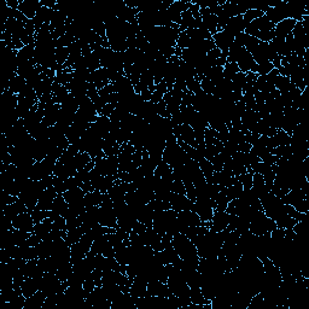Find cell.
Instances as JSON below:
<instances>
[{
  "label": "cell",
  "instance_id": "18",
  "mask_svg": "<svg viewBox=\"0 0 309 309\" xmlns=\"http://www.w3.org/2000/svg\"><path fill=\"white\" fill-rule=\"evenodd\" d=\"M110 127H111L110 117L99 115V116L97 117V120L91 124V127L90 128H91L93 132L97 133L99 137H102V138L104 139L105 137L110 133Z\"/></svg>",
  "mask_w": 309,
  "mask_h": 309
},
{
  "label": "cell",
  "instance_id": "36",
  "mask_svg": "<svg viewBox=\"0 0 309 309\" xmlns=\"http://www.w3.org/2000/svg\"><path fill=\"white\" fill-rule=\"evenodd\" d=\"M237 73H239V68L237 63H232V62H227L224 67V79L232 81L233 77Z\"/></svg>",
  "mask_w": 309,
  "mask_h": 309
},
{
  "label": "cell",
  "instance_id": "2",
  "mask_svg": "<svg viewBox=\"0 0 309 309\" xmlns=\"http://www.w3.org/2000/svg\"><path fill=\"white\" fill-rule=\"evenodd\" d=\"M245 34L254 36L262 42H271L276 37L274 35V24L268 21L266 16L256 18L245 28Z\"/></svg>",
  "mask_w": 309,
  "mask_h": 309
},
{
  "label": "cell",
  "instance_id": "3",
  "mask_svg": "<svg viewBox=\"0 0 309 309\" xmlns=\"http://www.w3.org/2000/svg\"><path fill=\"white\" fill-rule=\"evenodd\" d=\"M277 229V224L270 217L266 216L263 211H257L254 217L251 218L249 225V231L255 236H263L266 233L272 232Z\"/></svg>",
  "mask_w": 309,
  "mask_h": 309
},
{
  "label": "cell",
  "instance_id": "15",
  "mask_svg": "<svg viewBox=\"0 0 309 309\" xmlns=\"http://www.w3.org/2000/svg\"><path fill=\"white\" fill-rule=\"evenodd\" d=\"M58 196L57 191L55 190L54 186H50L48 189H45L42 191L41 195H40L39 201H37L36 207L41 210L50 211L52 208V204H54L56 197Z\"/></svg>",
  "mask_w": 309,
  "mask_h": 309
},
{
  "label": "cell",
  "instance_id": "37",
  "mask_svg": "<svg viewBox=\"0 0 309 309\" xmlns=\"http://www.w3.org/2000/svg\"><path fill=\"white\" fill-rule=\"evenodd\" d=\"M262 16H264L263 12L260 11V10H257V9H254L251 6V8L249 9V10L246 11L244 15H243V18H244V21L249 24V23H250V22L256 20V18H260Z\"/></svg>",
  "mask_w": 309,
  "mask_h": 309
},
{
  "label": "cell",
  "instance_id": "31",
  "mask_svg": "<svg viewBox=\"0 0 309 309\" xmlns=\"http://www.w3.org/2000/svg\"><path fill=\"white\" fill-rule=\"evenodd\" d=\"M92 162V158L91 156H90L87 152H79L76 156L74 157L73 160V163H74V167L76 168V170H82L85 169V168L89 165L90 163Z\"/></svg>",
  "mask_w": 309,
  "mask_h": 309
},
{
  "label": "cell",
  "instance_id": "40",
  "mask_svg": "<svg viewBox=\"0 0 309 309\" xmlns=\"http://www.w3.org/2000/svg\"><path fill=\"white\" fill-rule=\"evenodd\" d=\"M190 43H191V39H190L189 35H187L185 32L180 33L176 40V49H180V50L187 49L190 46Z\"/></svg>",
  "mask_w": 309,
  "mask_h": 309
},
{
  "label": "cell",
  "instance_id": "4",
  "mask_svg": "<svg viewBox=\"0 0 309 309\" xmlns=\"http://www.w3.org/2000/svg\"><path fill=\"white\" fill-rule=\"evenodd\" d=\"M308 193H305L302 189L290 190L285 196L282 198V201L285 204L291 205L302 214H307L309 209V201H308Z\"/></svg>",
  "mask_w": 309,
  "mask_h": 309
},
{
  "label": "cell",
  "instance_id": "8",
  "mask_svg": "<svg viewBox=\"0 0 309 309\" xmlns=\"http://www.w3.org/2000/svg\"><path fill=\"white\" fill-rule=\"evenodd\" d=\"M98 223L102 226L116 229L117 225V215L115 213L114 207H99L98 208Z\"/></svg>",
  "mask_w": 309,
  "mask_h": 309
},
{
  "label": "cell",
  "instance_id": "21",
  "mask_svg": "<svg viewBox=\"0 0 309 309\" xmlns=\"http://www.w3.org/2000/svg\"><path fill=\"white\" fill-rule=\"evenodd\" d=\"M68 209H69V204L68 202L65 201V198L63 197V195H58L56 197L54 204H52L51 210L49 211V217L54 218L56 216H63L67 214Z\"/></svg>",
  "mask_w": 309,
  "mask_h": 309
},
{
  "label": "cell",
  "instance_id": "16",
  "mask_svg": "<svg viewBox=\"0 0 309 309\" xmlns=\"http://www.w3.org/2000/svg\"><path fill=\"white\" fill-rule=\"evenodd\" d=\"M246 26H248V23H246V22L244 21V18H243V15H239V16L231 17L230 20L227 21L224 30H226L227 33H230L231 35H233L236 37L238 34L245 32Z\"/></svg>",
  "mask_w": 309,
  "mask_h": 309
},
{
  "label": "cell",
  "instance_id": "12",
  "mask_svg": "<svg viewBox=\"0 0 309 309\" xmlns=\"http://www.w3.org/2000/svg\"><path fill=\"white\" fill-rule=\"evenodd\" d=\"M231 220V215L227 214L226 211H215L214 216L209 223H207V226L209 230L214 231V232H221V231L227 229Z\"/></svg>",
  "mask_w": 309,
  "mask_h": 309
},
{
  "label": "cell",
  "instance_id": "6",
  "mask_svg": "<svg viewBox=\"0 0 309 309\" xmlns=\"http://www.w3.org/2000/svg\"><path fill=\"white\" fill-rule=\"evenodd\" d=\"M56 162L57 161L51 157L43 158L42 161H36L30 170V179L42 180L45 178L54 175Z\"/></svg>",
  "mask_w": 309,
  "mask_h": 309
},
{
  "label": "cell",
  "instance_id": "24",
  "mask_svg": "<svg viewBox=\"0 0 309 309\" xmlns=\"http://www.w3.org/2000/svg\"><path fill=\"white\" fill-rule=\"evenodd\" d=\"M178 218L185 225L186 227H195L203 225V221L195 211L192 210H183L178 213Z\"/></svg>",
  "mask_w": 309,
  "mask_h": 309
},
{
  "label": "cell",
  "instance_id": "39",
  "mask_svg": "<svg viewBox=\"0 0 309 309\" xmlns=\"http://www.w3.org/2000/svg\"><path fill=\"white\" fill-rule=\"evenodd\" d=\"M252 176H254V171H246L238 176V180L242 183L243 189H251L252 187Z\"/></svg>",
  "mask_w": 309,
  "mask_h": 309
},
{
  "label": "cell",
  "instance_id": "34",
  "mask_svg": "<svg viewBox=\"0 0 309 309\" xmlns=\"http://www.w3.org/2000/svg\"><path fill=\"white\" fill-rule=\"evenodd\" d=\"M198 164H199V168H201V170L203 171V174H204L207 182H210L211 178H213L214 173H215L213 163H211L209 160H207L205 157H203L202 160L198 162Z\"/></svg>",
  "mask_w": 309,
  "mask_h": 309
},
{
  "label": "cell",
  "instance_id": "26",
  "mask_svg": "<svg viewBox=\"0 0 309 309\" xmlns=\"http://www.w3.org/2000/svg\"><path fill=\"white\" fill-rule=\"evenodd\" d=\"M51 231H52V220L50 217H48L43 221H41V223L35 224V226H34L33 235L37 236L39 238H41L43 240L50 236Z\"/></svg>",
  "mask_w": 309,
  "mask_h": 309
},
{
  "label": "cell",
  "instance_id": "7",
  "mask_svg": "<svg viewBox=\"0 0 309 309\" xmlns=\"http://www.w3.org/2000/svg\"><path fill=\"white\" fill-rule=\"evenodd\" d=\"M264 16L268 18V21L271 23H273L274 26L282 22L286 18H290L289 16V10H288V2H280L277 3L271 6L268 9V11L264 14Z\"/></svg>",
  "mask_w": 309,
  "mask_h": 309
},
{
  "label": "cell",
  "instance_id": "33",
  "mask_svg": "<svg viewBox=\"0 0 309 309\" xmlns=\"http://www.w3.org/2000/svg\"><path fill=\"white\" fill-rule=\"evenodd\" d=\"M61 108L65 111H69V112H73V114H75V112L79 110L80 105H79V103H77L76 99H75V97L71 95V93H69V95L67 96V98H65L64 101L61 103Z\"/></svg>",
  "mask_w": 309,
  "mask_h": 309
},
{
  "label": "cell",
  "instance_id": "27",
  "mask_svg": "<svg viewBox=\"0 0 309 309\" xmlns=\"http://www.w3.org/2000/svg\"><path fill=\"white\" fill-rule=\"evenodd\" d=\"M48 296L45 295L42 291H37L34 293L33 296L26 298V303H24L23 309H42L43 302Z\"/></svg>",
  "mask_w": 309,
  "mask_h": 309
},
{
  "label": "cell",
  "instance_id": "10",
  "mask_svg": "<svg viewBox=\"0 0 309 309\" xmlns=\"http://www.w3.org/2000/svg\"><path fill=\"white\" fill-rule=\"evenodd\" d=\"M213 40L215 46L220 50L224 57L227 58L230 46L235 42V36L231 35V34L227 33L226 30H223V32H217L216 34H214Z\"/></svg>",
  "mask_w": 309,
  "mask_h": 309
},
{
  "label": "cell",
  "instance_id": "32",
  "mask_svg": "<svg viewBox=\"0 0 309 309\" xmlns=\"http://www.w3.org/2000/svg\"><path fill=\"white\" fill-rule=\"evenodd\" d=\"M293 87V83L290 81L288 76H283V75H278L276 82H274V89L278 90L280 93L289 92Z\"/></svg>",
  "mask_w": 309,
  "mask_h": 309
},
{
  "label": "cell",
  "instance_id": "28",
  "mask_svg": "<svg viewBox=\"0 0 309 309\" xmlns=\"http://www.w3.org/2000/svg\"><path fill=\"white\" fill-rule=\"evenodd\" d=\"M26 85L27 81L23 77H21L20 75H15L14 77H11L10 80L5 82V90H9V91L15 93V95H18L21 90Z\"/></svg>",
  "mask_w": 309,
  "mask_h": 309
},
{
  "label": "cell",
  "instance_id": "23",
  "mask_svg": "<svg viewBox=\"0 0 309 309\" xmlns=\"http://www.w3.org/2000/svg\"><path fill=\"white\" fill-rule=\"evenodd\" d=\"M148 295L150 296H158V297H168L171 295L167 283L158 282V280H152L148 283Z\"/></svg>",
  "mask_w": 309,
  "mask_h": 309
},
{
  "label": "cell",
  "instance_id": "14",
  "mask_svg": "<svg viewBox=\"0 0 309 309\" xmlns=\"http://www.w3.org/2000/svg\"><path fill=\"white\" fill-rule=\"evenodd\" d=\"M201 20H202V28L207 29L211 35L217 33L218 20L216 15L211 14L209 9H201Z\"/></svg>",
  "mask_w": 309,
  "mask_h": 309
},
{
  "label": "cell",
  "instance_id": "5",
  "mask_svg": "<svg viewBox=\"0 0 309 309\" xmlns=\"http://www.w3.org/2000/svg\"><path fill=\"white\" fill-rule=\"evenodd\" d=\"M216 203L211 198H196L192 211L198 215L203 223H209L214 216Z\"/></svg>",
  "mask_w": 309,
  "mask_h": 309
},
{
  "label": "cell",
  "instance_id": "35",
  "mask_svg": "<svg viewBox=\"0 0 309 309\" xmlns=\"http://www.w3.org/2000/svg\"><path fill=\"white\" fill-rule=\"evenodd\" d=\"M83 230L82 227H75V229L68 230L67 231V235H65V240H67L68 243H69L70 245L75 244V243H77L81 239V237L83 236Z\"/></svg>",
  "mask_w": 309,
  "mask_h": 309
},
{
  "label": "cell",
  "instance_id": "29",
  "mask_svg": "<svg viewBox=\"0 0 309 309\" xmlns=\"http://www.w3.org/2000/svg\"><path fill=\"white\" fill-rule=\"evenodd\" d=\"M103 198H104V193H102L98 190H93L91 192H87L83 198L86 208L89 207H99L102 204Z\"/></svg>",
  "mask_w": 309,
  "mask_h": 309
},
{
  "label": "cell",
  "instance_id": "22",
  "mask_svg": "<svg viewBox=\"0 0 309 309\" xmlns=\"http://www.w3.org/2000/svg\"><path fill=\"white\" fill-rule=\"evenodd\" d=\"M129 293L133 296V297H143L148 293V280L145 278L137 276L133 278L132 285H130Z\"/></svg>",
  "mask_w": 309,
  "mask_h": 309
},
{
  "label": "cell",
  "instance_id": "20",
  "mask_svg": "<svg viewBox=\"0 0 309 309\" xmlns=\"http://www.w3.org/2000/svg\"><path fill=\"white\" fill-rule=\"evenodd\" d=\"M28 208L26 207V204H24L23 202L20 201V198L17 199L16 202L11 203V204L6 205V207L3 209V213H4V216L6 218H9V220L12 221L15 217H17L18 215L22 213H27Z\"/></svg>",
  "mask_w": 309,
  "mask_h": 309
},
{
  "label": "cell",
  "instance_id": "25",
  "mask_svg": "<svg viewBox=\"0 0 309 309\" xmlns=\"http://www.w3.org/2000/svg\"><path fill=\"white\" fill-rule=\"evenodd\" d=\"M86 192L83 191L81 187H74V189L67 190L63 193V197L65 198V201L68 202V204H76V203L83 202V198H85Z\"/></svg>",
  "mask_w": 309,
  "mask_h": 309
},
{
  "label": "cell",
  "instance_id": "19",
  "mask_svg": "<svg viewBox=\"0 0 309 309\" xmlns=\"http://www.w3.org/2000/svg\"><path fill=\"white\" fill-rule=\"evenodd\" d=\"M296 23H297V22L292 20V18H286V20L279 22V23L274 26V35H276L278 39L285 40V37L292 33Z\"/></svg>",
  "mask_w": 309,
  "mask_h": 309
},
{
  "label": "cell",
  "instance_id": "13",
  "mask_svg": "<svg viewBox=\"0 0 309 309\" xmlns=\"http://www.w3.org/2000/svg\"><path fill=\"white\" fill-rule=\"evenodd\" d=\"M12 226H14V229L23 231V232L33 233L35 223H34L29 211H27V213H22L17 217H15L12 220Z\"/></svg>",
  "mask_w": 309,
  "mask_h": 309
},
{
  "label": "cell",
  "instance_id": "1",
  "mask_svg": "<svg viewBox=\"0 0 309 309\" xmlns=\"http://www.w3.org/2000/svg\"><path fill=\"white\" fill-rule=\"evenodd\" d=\"M171 245L174 246L178 255H179V257L183 261H185L186 263L191 264L195 268L198 267L201 257H199L195 243L189 237H186L184 233H178V235L173 237Z\"/></svg>",
  "mask_w": 309,
  "mask_h": 309
},
{
  "label": "cell",
  "instance_id": "17",
  "mask_svg": "<svg viewBox=\"0 0 309 309\" xmlns=\"http://www.w3.org/2000/svg\"><path fill=\"white\" fill-rule=\"evenodd\" d=\"M41 0H22L18 5V10L26 16L28 20H34L36 12L41 8Z\"/></svg>",
  "mask_w": 309,
  "mask_h": 309
},
{
  "label": "cell",
  "instance_id": "38",
  "mask_svg": "<svg viewBox=\"0 0 309 309\" xmlns=\"http://www.w3.org/2000/svg\"><path fill=\"white\" fill-rule=\"evenodd\" d=\"M29 213H30V215H32L34 223H35V224L41 223V221H43L45 218L49 217V211L41 210V209H39L37 207L34 208L32 211H29Z\"/></svg>",
  "mask_w": 309,
  "mask_h": 309
},
{
  "label": "cell",
  "instance_id": "9",
  "mask_svg": "<svg viewBox=\"0 0 309 309\" xmlns=\"http://www.w3.org/2000/svg\"><path fill=\"white\" fill-rule=\"evenodd\" d=\"M237 65H238L239 71H242V73H244V74H248V73L257 74L258 65L255 62V59L252 58V55L246 49L242 52V55L239 56L238 61H237Z\"/></svg>",
  "mask_w": 309,
  "mask_h": 309
},
{
  "label": "cell",
  "instance_id": "11",
  "mask_svg": "<svg viewBox=\"0 0 309 309\" xmlns=\"http://www.w3.org/2000/svg\"><path fill=\"white\" fill-rule=\"evenodd\" d=\"M59 111H61V104H57L52 101L46 103L45 109H43L42 123H45L48 127H54L58 121Z\"/></svg>",
  "mask_w": 309,
  "mask_h": 309
},
{
  "label": "cell",
  "instance_id": "30",
  "mask_svg": "<svg viewBox=\"0 0 309 309\" xmlns=\"http://www.w3.org/2000/svg\"><path fill=\"white\" fill-rule=\"evenodd\" d=\"M160 255L164 264H174L179 260V255H178V252L175 249H174L173 245L164 248L163 250L160 251Z\"/></svg>",
  "mask_w": 309,
  "mask_h": 309
}]
</instances>
